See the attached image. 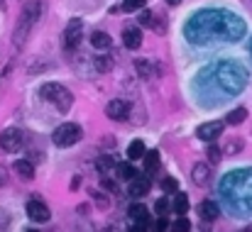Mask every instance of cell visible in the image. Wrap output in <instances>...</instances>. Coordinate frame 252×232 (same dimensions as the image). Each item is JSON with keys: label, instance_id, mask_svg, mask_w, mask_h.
Returning a JSON list of instances; mask_svg holds the SVG:
<instances>
[{"label": "cell", "instance_id": "1", "mask_svg": "<svg viewBox=\"0 0 252 232\" xmlns=\"http://www.w3.org/2000/svg\"><path fill=\"white\" fill-rule=\"evenodd\" d=\"M245 34L243 17L228 10H201L186 22V39L191 44L238 42Z\"/></svg>", "mask_w": 252, "mask_h": 232}, {"label": "cell", "instance_id": "2", "mask_svg": "<svg viewBox=\"0 0 252 232\" xmlns=\"http://www.w3.org/2000/svg\"><path fill=\"white\" fill-rule=\"evenodd\" d=\"M220 196L230 205H235L245 213H252V169L228 174L220 181Z\"/></svg>", "mask_w": 252, "mask_h": 232}, {"label": "cell", "instance_id": "3", "mask_svg": "<svg viewBox=\"0 0 252 232\" xmlns=\"http://www.w3.org/2000/svg\"><path fill=\"white\" fill-rule=\"evenodd\" d=\"M211 74H213V83L228 95L240 93L248 83V71L243 66H238L235 61H218L211 69Z\"/></svg>", "mask_w": 252, "mask_h": 232}, {"label": "cell", "instance_id": "4", "mask_svg": "<svg viewBox=\"0 0 252 232\" xmlns=\"http://www.w3.org/2000/svg\"><path fill=\"white\" fill-rule=\"evenodd\" d=\"M39 12H42V2L39 0H30L25 5V10L20 12V20H17V27H15V34H12V44L20 49L25 44V39L30 37L34 22L39 20Z\"/></svg>", "mask_w": 252, "mask_h": 232}, {"label": "cell", "instance_id": "5", "mask_svg": "<svg viewBox=\"0 0 252 232\" xmlns=\"http://www.w3.org/2000/svg\"><path fill=\"white\" fill-rule=\"evenodd\" d=\"M39 95H42L47 103H52L59 113H69L71 105H74V95H71V90L64 88L62 83H44V86L39 88Z\"/></svg>", "mask_w": 252, "mask_h": 232}, {"label": "cell", "instance_id": "6", "mask_svg": "<svg viewBox=\"0 0 252 232\" xmlns=\"http://www.w3.org/2000/svg\"><path fill=\"white\" fill-rule=\"evenodd\" d=\"M81 137H84V130H81V125H76V122H64V125H59L57 130H54V135H52V142L57 145V147H74L76 142H81Z\"/></svg>", "mask_w": 252, "mask_h": 232}, {"label": "cell", "instance_id": "7", "mask_svg": "<svg viewBox=\"0 0 252 232\" xmlns=\"http://www.w3.org/2000/svg\"><path fill=\"white\" fill-rule=\"evenodd\" d=\"M22 147H25V132H22V130H17V127L2 130V135H0V149H2V152L15 154V152H20Z\"/></svg>", "mask_w": 252, "mask_h": 232}, {"label": "cell", "instance_id": "8", "mask_svg": "<svg viewBox=\"0 0 252 232\" xmlns=\"http://www.w3.org/2000/svg\"><path fill=\"white\" fill-rule=\"evenodd\" d=\"M81 37H84V22H81L79 17H74V20L64 27V34H62L64 49H74V47L81 42Z\"/></svg>", "mask_w": 252, "mask_h": 232}, {"label": "cell", "instance_id": "9", "mask_svg": "<svg viewBox=\"0 0 252 232\" xmlns=\"http://www.w3.org/2000/svg\"><path fill=\"white\" fill-rule=\"evenodd\" d=\"M27 215H30V220H34V223H47V220L52 218V213H49L47 203H44V201H39L37 196L27 201Z\"/></svg>", "mask_w": 252, "mask_h": 232}, {"label": "cell", "instance_id": "10", "mask_svg": "<svg viewBox=\"0 0 252 232\" xmlns=\"http://www.w3.org/2000/svg\"><path fill=\"white\" fill-rule=\"evenodd\" d=\"M105 115H108L110 120H125V117H130V103L115 98V100H110V103L105 105Z\"/></svg>", "mask_w": 252, "mask_h": 232}, {"label": "cell", "instance_id": "11", "mask_svg": "<svg viewBox=\"0 0 252 232\" xmlns=\"http://www.w3.org/2000/svg\"><path fill=\"white\" fill-rule=\"evenodd\" d=\"M127 183H130V196H132V198H142V196H147V193H150V188H152L150 174H147V176L137 174V176H135V178H130Z\"/></svg>", "mask_w": 252, "mask_h": 232}, {"label": "cell", "instance_id": "12", "mask_svg": "<svg viewBox=\"0 0 252 232\" xmlns=\"http://www.w3.org/2000/svg\"><path fill=\"white\" fill-rule=\"evenodd\" d=\"M220 135H223V122H206L196 130V137L203 142H216Z\"/></svg>", "mask_w": 252, "mask_h": 232}, {"label": "cell", "instance_id": "13", "mask_svg": "<svg viewBox=\"0 0 252 232\" xmlns=\"http://www.w3.org/2000/svg\"><path fill=\"white\" fill-rule=\"evenodd\" d=\"M123 44H125L127 49H140V47H142V29L135 27V25L125 27V29H123Z\"/></svg>", "mask_w": 252, "mask_h": 232}, {"label": "cell", "instance_id": "14", "mask_svg": "<svg viewBox=\"0 0 252 232\" xmlns=\"http://www.w3.org/2000/svg\"><path fill=\"white\" fill-rule=\"evenodd\" d=\"M130 218L135 220V230H147L150 228V215H147V208L142 203H132L130 205Z\"/></svg>", "mask_w": 252, "mask_h": 232}, {"label": "cell", "instance_id": "15", "mask_svg": "<svg viewBox=\"0 0 252 232\" xmlns=\"http://www.w3.org/2000/svg\"><path fill=\"white\" fill-rule=\"evenodd\" d=\"M191 181L196 186H208L211 183V166L208 164H196L191 169Z\"/></svg>", "mask_w": 252, "mask_h": 232}, {"label": "cell", "instance_id": "16", "mask_svg": "<svg viewBox=\"0 0 252 232\" xmlns=\"http://www.w3.org/2000/svg\"><path fill=\"white\" fill-rule=\"evenodd\" d=\"M198 215H201V220L213 223V220L220 215V208H218L216 201H201V205H198Z\"/></svg>", "mask_w": 252, "mask_h": 232}, {"label": "cell", "instance_id": "17", "mask_svg": "<svg viewBox=\"0 0 252 232\" xmlns=\"http://www.w3.org/2000/svg\"><path fill=\"white\" fill-rule=\"evenodd\" d=\"M91 44H93L98 52H105V49H110L113 39H110L108 32H93V34H91Z\"/></svg>", "mask_w": 252, "mask_h": 232}, {"label": "cell", "instance_id": "18", "mask_svg": "<svg viewBox=\"0 0 252 232\" xmlns=\"http://www.w3.org/2000/svg\"><path fill=\"white\" fill-rule=\"evenodd\" d=\"M15 171H17V176H22V178H27V181L34 176V166H32L30 159H20V161H15Z\"/></svg>", "mask_w": 252, "mask_h": 232}, {"label": "cell", "instance_id": "19", "mask_svg": "<svg viewBox=\"0 0 252 232\" xmlns=\"http://www.w3.org/2000/svg\"><path fill=\"white\" fill-rule=\"evenodd\" d=\"M171 210L176 215H186L189 213V196L186 193H176V198L171 201Z\"/></svg>", "mask_w": 252, "mask_h": 232}, {"label": "cell", "instance_id": "20", "mask_svg": "<svg viewBox=\"0 0 252 232\" xmlns=\"http://www.w3.org/2000/svg\"><path fill=\"white\" fill-rule=\"evenodd\" d=\"M157 169H159V152H157V149L145 152V171H147V174H155Z\"/></svg>", "mask_w": 252, "mask_h": 232}, {"label": "cell", "instance_id": "21", "mask_svg": "<svg viewBox=\"0 0 252 232\" xmlns=\"http://www.w3.org/2000/svg\"><path fill=\"white\" fill-rule=\"evenodd\" d=\"M245 120H248V110H245V108H235V110H230L228 117H225L228 125H243Z\"/></svg>", "mask_w": 252, "mask_h": 232}, {"label": "cell", "instance_id": "22", "mask_svg": "<svg viewBox=\"0 0 252 232\" xmlns=\"http://www.w3.org/2000/svg\"><path fill=\"white\" fill-rule=\"evenodd\" d=\"M145 152H147V149H145V142H142V140H132L130 147H127V156H130V159H142Z\"/></svg>", "mask_w": 252, "mask_h": 232}, {"label": "cell", "instance_id": "23", "mask_svg": "<svg viewBox=\"0 0 252 232\" xmlns=\"http://www.w3.org/2000/svg\"><path fill=\"white\" fill-rule=\"evenodd\" d=\"M118 176H120L123 181H130V178L137 176V171H135L130 164H118Z\"/></svg>", "mask_w": 252, "mask_h": 232}, {"label": "cell", "instance_id": "24", "mask_svg": "<svg viewBox=\"0 0 252 232\" xmlns=\"http://www.w3.org/2000/svg\"><path fill=\"white\" fill-rule=\"evenodd\" d=\"M110 69H113V59H110V57H98V59H95V71L108 74Z\"/></svg>", "mask_w": 252, "mask_h": 232}, {"label": "cell", "instance_id": "25", "mask_svg": "<svg viewBox=\"0 0 252 232\" xmlns=\"http://www.w3.org/2000/svg\"><path fill=\"white\" fill-rule=\"evenodd\" d=\"M147 5V0H125L123 2V10L125 12H137V10H142Z\"/></svg>", "mask_w": 252, "mask_h": 232}, {"label": "cell", "instance_id": "26", "mask_svg": "<svg viewBox=\"0 0 252 232\" xmlns=\"http://www.w3.org/2000/svg\"><path fill=\"white\" fill-rule=\"evenodd\" d=\"M159 183H162V191H167V193H176L179 191V183H176L174 176H164Z\"/></svg>", "mask_w": 252, "mask_h": 232}, {"label": "cell", "instance_id": "27", "mask_svg": "<svg viewBox=\"0 0 252 232\" xmlns=\"http://www.w3.org/2000/svg\"><path fill=\"white\" fill-rule=\"evenodd\" d=\"M135 69H137V74H140V76H150V74H152L150 61H145V59H137V61H135Z\"/></svg>", "mask_w": 252, "mask_h": 232}, {"label": "cell", "instance_id": "28", "mask_svg": "<svg viewBox=\"0 0 252 232\" xmlns=\"http://www.w3.org/2000/svg\"><path fill=\"white\" fill-rule=\"evenodd\" d=\"M225 152H228V154H238V152H243V140H230L228 147H225Z\"/></svg>", "mask_w": 252, "mask_h": 232}, {"label": "cell", "instance_id": "29", "mask_svg": "<svg viewBox=\"0 0 252 232\" xmlns=\"http://www.w3.org/2000/svg\"><path fill=\"white\" fill-rule=\"evenodd\" d=\"M155 210H157L159 215H164V213H169V210H171V203H169L167 198H159V201L155 203Z\"/></svg>", "mask_w": 252, "mask_h": 232}, {"label": "cell", "instance_id": "30", "mask_svg": "<svg viewBox=\"0 0 252 232\" xmlns=\"http://www.w3.org/2000/svg\"><path fill=\"white\" fill-rule=\"evenodd\" d=\"M174 230L176 232H186V230H191V225H189V220H186L184 215H179V220L174 223Z\"/></svg>", "mask_w": 252, "mask_h": 232}, {"label": "cell", "instance_id": "31", "mask_svg": "<svg viewBox=\"0 0 252 232\" xmlns=\"http://www.w3.org/2000/svg\"><path fill=\"white\" fill-rule=\"evenodd\" d=\"M208 161H211V164H218V161H220V149H218L216 145L208 147Z\"/></svg>", "mask_w": 252, "mask_h": 232}, {"label": "cell", "instance_id": "32", "mask_svg": "<svg viewBox=\"0 0 252 232\" xmlns=\"http://www.w3.org/2000/svg\"><path fill=\"white\" fill-rule=\"evenodd\" d=\"M152 29H155L157 34H164V32H167V25H164V17H162V20H152Z\"/></svg>", "mask_w": 252, "mask_h": 232}, {"label": "cell", "instance_id": "33", "mask_svg": "<svg viewBox=\"0 0 252 232\" xmlns=\"http://www.w3.org/2000/svg\"><path fill=\"white\" fill-rule=\"evenodd\" d=\"M140 25H152V12L150 10H140Z\"/></svg>", "mask_w": 252, "mask_h": 232}, {"label": "cell", "instance_id": "34", "mask_svg": "<svg viewBox=\"0 0 252 232\" xmlns=\"http://www.w3.org/2000/svg\"><path fill=\"white\" fill-rule=\"evenodd\" d=\"M100 183H103V186H105V188H108V191H113V193H115V191H118V186H115V181H113V178H108V176H105V178H103V181H100Z\"/></svg>", "mask_w": 252, "mask_h": 232}, {"label": "cell", "instance_id": "35", "mask_svg": "<svg viewBox=\"0 0 252 232\" xmlns=\"http://www.w3.org/2000/svg\"><path fill=\"white\" fill-rule=\"evenodd\" d=\"M169 225H167V220H164V215H159V220L155 223V230H167Z\"/></svg>", "mask_w": 252, "mask_h": 232}, {"label": "cell", "instance_id": "36", "mask_svg": "<svg viewBox=\"0 0 252 232\" xmlns=\"http://www.w3.org/2000/svg\"><path fill=\"white\" fill-rule=\"evenodd\" d=\"M95 201H98V208H108L110 203H108V196H95Z\"/></svg>", "mask_w": 252, "mask_h": 232}, {"label": "cell", "instance_id": "37", "mask_svg": "<svg viewBox=\"0 0 252 232\" xmlns=\"http://www.w3.org/2000/svg\"><path fill=\"white\" fill-rule=\"evenodd\" d=\"M5 183H7V169L0 166V186H5Z\"/></svg>", "mask_w": 252, "mask_h": 232}, {"label": "cell", "instance_id": "38", "mask_svg": "<svg viewBox=\"0 0 252 232\" xmlns=\"http://www.w3.org/2000/svg\"><path fill=\"white\" fill-rule=\"evenodd\" d=\"M7 223H10L7 213H0V228H7Z\"/></svg>", "mask_w": 252, "mask_h": 232}, {"label": "cell", "instance_id": "39", "mask_svg": "<svg viewBox=\"0 0 252 232\" xmlns=\"http://www.w3.org/2000/svg\"><path fill=\"white\" fill-rule=\"evenodd\" d=\"M167 5H181V0H167Z\"/></svg>", "mask_w": 252, "mask_h": 232}, {"label": "cell", "instance_id": "40", "mask_svg": "<svg viewBox=\"0 0 252 232\" xmlns=\"http://www.w3.org/2000/svg\"><path fill=\"white\" fill-rule=\"evenodd\" d=\"M250 54H252V42H250Z\"/></svg>", "mask_w": 252, "mask_h": 232}]
</instances>
